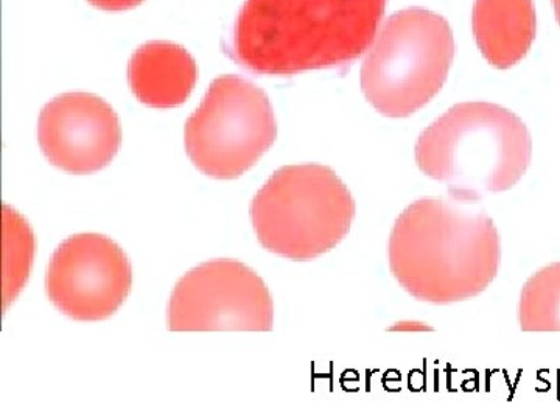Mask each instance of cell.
I'll return each mask as SVG.
<instances>
[{
  "label": "cell",
  "instance_id": "1",
  "mask_svg": "<svg viewBox=\"0 0 560 420\" xmlns=\"http://www.w3.org/2000/svg\"><path fill=\"white\" fill-rule=\"evenodd\" d=\"M388 0H246L230 57L257 75L340 69L370 51Z\"/></svg>",
  "mask_w": 560,
  "mask_h": 420
},
{
  "label": "cell",
  "instance_id": "2",
  "mask_svg": "<svg viewBox=\"0 0 560 420\" xmlns=\"http://www.w3.org/2000/svg\"><path fill=\"white\" fill-rule=\"evenodd\" d=\"M444 198H422L390 231L389 268L416 300L452 304L471 300L499 275L501 241L488 213Z\"/></svg>",
  "mask_w": 560,
  "mask_h": 420
},
{
  "label": "cell",
  "instance_id": "3",
  "mask_svg": "<svg viewBox=\"0 0 560 420\" xmlns=\"http://www.w3.org/2000/svg\"><path fill=\"white\" fill-rule=\"evenodd\" d=\"M416 162L452 200L477 205L512 189L528 171L533 140L525 121L489 102L458 103L420 132Z\"/></svg>",
  "mask_w": 560,
  "mask_h": 420
},
{
  "label": "cell",
  "instance_id": "4",
  "mask_svg": "<svg viewBox=\"0 0 560 420\" xmlns=\"http://www.w3.org/2000/svg\"><path fill=\"white\" fill-rule=\"evenodd\" d=\"M355 200L330 167L287 165L250 205L257 241L280 257L307 261L337 248L355 219Z\"/></svg>",
  "mask_w": 560,
  "mask_h": 420
},
{
  "label": "cell",
  "instance_id": "5",
  "mask_svg": "<svg viewBox=\"0 0 560 420\" xmlns=\"http://www.w3.org/2000/svg\"><path fill=\"white\" fill-rule=\"evenodd\" d=\"M453 58L455 38L445 18L419 7L399 11L368 51L361 91L382 116L410 117L440 94Z\"/></svg>",
  "mask_w": 560,
  "mask_h": 420
},
{
  "label": "cell",
  "instance_id": "6",
  "mask_svg": "<svg viewBox=\"0 0 560 420\" xmlns=\"http://www.w3.org/2000/svg\"><path fill=\"white\" fill-rule=\"evenodd\" d=\"M278 139L270 98L253 81L221 75L184 127V147L198 171L213 179H237Z\"/></svg>",
  "mask_w": 560,
  "mask_h": 420
},
{
  "label": "cell",
  "instance_id": "7",
  "mask_svg": "<svg viewBox=\"0 0 560 420\" xmlns=\"http://www.w3.org/2000/svg\"><path fill=\"white\" fill-rule=\"evenodd\" d=\"M275 305L256 271L238 260L206 261L184 275L167 308L172 331H270Z\"/></svg>",
  "mask_w": 560,
  "mask_h": 420
},
{
  "label": "cell",
  "instance_id": "8",
  "mask_svg": "<svg viewBox=\"0 0 560 420\" xmlns=\"http://www.w3.org/2000/svg\"><path fill=\"white\" fill-rule=\"evenodd\" d=\"M131 285L130 259L101 234L72 235L55 249L47 268V298L66 316L83 323L113 316Z\"/></svg>",
  "mask_w": 560,
  "mask_h": 420
},
{
  "label": "cell",
  "instance_id": "9",
  "mask_svg": "<svg viewBox=\"0 0 560 420\" xmlns=\"http://www.w3.org/2000/svg\"><path fill=\"white\" fill-rule=\"evenodd\" d=\"M38 140L54 167L70 175H92L108 167L119 153V116L98 95L68 92L40 109Z\"/></svg>",
  "mask_w": 560,
  "mask_h": 420
},
{
  "label": "cell",
  "instance_id": "10",
  "mask_svg": "<svg viewBox=\"0 0 560 420\" xmlns=\"http://www.w3.org/2000/svg\"><path fill=\"white\" fill-rule=\"evenodd\" d=\"M198 68L194 57L167 40L143 44L128 65V83L135 97L150 108L184 105L195 90Z\"/></svg>",
  "mask_w": 560,
  "mask_h": 420
},
{
  "label": "cell",
  "instance_id": "11",
  "mask_svg": "<svg viewBox=\"0 0 560 420\" xmlns=\"http://www.w3.org/2000/svg\"><path fill=\"white\" fill-rule=\"evenodd\" d=\"M471 28L489 65L511 69L528 55L536 39V7L533 0H477Z\"/></svg>",
  "mask_w": 560,
  "mask_h": 420
},
{
  "label": "cell",
  "instance_id": "12",
  "mask_svg": "<svg viewBox=\"0 0 560 420\" xmlns=\"http://www.w3.org/2000/svg\"><path fill=\"white\" fill-rule=\"evenodd\" d=\"M518 323L523 331H560V261L541 268L525 283Z\"/></svg>",
  "mask_w": 560,
  "mask_h": 420
},
{
  "label": "cell",
  "instance_id": "13",
  "mask_svg": "<svg viewBox=\"0 0 560 420\" xmlns=\"http://www.w3.org/2000/svg\"><path fill=\"white\" fill-rule=\"evenodd\" d=\"M3 298L14 300L27 282L35 241L27 221L16 210L3 206Z\"/></svg>",
  "mask_w": 560,
  "mask_h": 420
},
{
  "label": "cell",
  "instance_id": "14",
  "mask_svg": "<svg viewBox=\"0 0 560 420\" xmlns=\"http://www.w3.org/2000/svg\"><path fill=\"white\" fill-rule=\"evenodd\" d=\"M88 2L103 11H125L136 9L143 0H88Z\"/></svg>",
  "mask_w": 560,
  "mask_h": 420
},
{
  "label": "cell",
  "instance_id": "15",
  "mask_svg": "<svg viewBox=\"0 0 560 420\" xmlns=\"http://www.w3.org/2000/svg\"><path fill=\"white\" fill-rule=\"evenodd\" d=\"M407 324H408V326H405V323L397 324V326L393 327V330H412V329L431 330L430 327L423 326V324L418 323V326H412V324H415V323H407Z\"/></svg>",
  "mask_w": 560,
  "mask_h": 420
},
{
  "label": "cell",
  "instance_id": "16",
  "mask_svg": "<svg viewBox=\"0 0 560 420\" xmlns=\"http://www.w3.org/2000/svg\"><path fill=\"white\" fill-rule=\"evenodd\" d=\"M552 5H555L556 20H558L560 25V0H552Z\"/></svg>",
  "mask_w": 560,
  "mask_h": 420
}]
</instances>
